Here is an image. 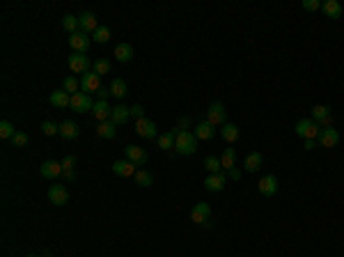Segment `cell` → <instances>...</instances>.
Returning <instances> with one entry per match:
<instances>
[{"label":"cell","instance_id":"14","mask_svg":"<svg viewBox=\"0 0 344 257\" xmlns=\"http://www.w3.org/2000/svg\"><path fill=\"white\" fill-rule=\"evenodd\" d=\"M257 188H259L261 195L271 197V195H275V193H278V179H275L273 174H266V177H261V179H259Z\"/></svg>","mask_w":344,"mask_h":257},{"label":"cell","instance_id":"32","mask_svg":"<svg viewBox=\"0 0 344 257\" xmlns=\"http://www.w3.org/2000/svg\"><path fill=\"white\" fill-rule=\"evenodd\" d=\"M133 177H136V184H138V186H143V188H147V186L154 184V174L147 172V170H138V172L133 174Z\"/></svg>","mask_w":344,"mask_h":257},{"label":"cell","instance_id":"36","mask_svg":"<svg viewBox=\"0 0 344 257\" xmlns=\"http://www.w3.org/2000/svg\"><path fill=\"white\" fill-rule=\"evenodd\" d=\"M92 39H94V42H99V44H106L108 39H110V30H108L106 25H99V28H96V32L92 35Z\"/></svg>","mask_w":344,"mask_h":257},{"label":"cell","instance_id":"12","mask_svg":"<svg viewBox=\"0 0 344 257\" xmlns=\"http://www.w3.org/2000/svg\"><path fill=\"white\" fill-rule=\"evenodd\" d=\"M81 87H83L85 94H89V92H99V90H101V76H99V74H94V72L83 74Z\"/></svg>","mask_w":344,"mask_h":257},{"label":"cell","instance_id":"47","mask_svg":"<svg viewBox=\"0 0 344 257\" xmlns=\"http://www.w3.org/2000/svg\"><path fill=\"white\" fill-rule=\"evenodd\" d=\"M190 124V120L188 117H181V120H179V126H184V131H186V126Z\"/></svg>","mask_w":344,"mask_h":257},{"label":"cell","instance_id":"18","mask_svg":"<svg viewBox=\"0 0 344 257\" xmlns=\"http://www.w3.org/2000/svg\"><path fill=\"white\" fill-rule=\"evenodd\" d=\"M113 172L117 174V177H131V174L138 172V166H133L129 159H126V161H115L113 163Z\"/></svg>","mask_w":344,"mask_h":257},{"label":"cell","instance_id":"21","mask_svg":"<svg viewBox=\"0 0 344 257\" xmlns=\"http://www.w3.org/2000/svg\"><path fill=\"white\" fill-rule=\"evenodd\" d=\"M51 106H55V108H69V106H72V96L67 94L65 90L51 92Z\"/></svg>","mask_w":344,"mask_h":257},{"label":"cell","instance_id":"45","mask_svg":"<svg viewBox=\"0 0 344 257\" xmlns=\"http://www.w3.org/2000/svg\"><path fill=\"white\" fill-rule=\"evenodd\" d=\"M96 94L101 96V101H106V99H108V94H110V90H106V87H101V90L96 92Z\"/></svg>","mask_w":344,"mask_h":257},{"label":"cell","instance_id":"39","mask_svg":"<svg viewBox=\"0 0 344 257\" xmlns=\"http://www.w3.org/2000/svg\"><path fill=\"white\" fill-rule=\"evenodd\" d=\"M28 133L25 131H16L14 133V138H12V143H14V147H25V145H28Z\"/></svg>","mask_w":344,"mask_h":257},{"label":"cell","instance_id":"4","mask_svg":"<svg viewBox=\"0 0 344 257\" xmlns=\"http://www.w3.org/2000/svg\"><path fill=\"white\" fill-rule=\"evenodd\" d=\"M89 44H92V37H87V32L78 30L74 32V35H69V48H72L74 53H87Z\"/></svg>","mask_w":344,"mask_h":257},{"label":"cell","instance_id":"6","mask_svg":"<svg viewBox=\"0 0 344 257\" xmlns=\"http://www.w3.org/2000/svg\"><path fill=\"white\" fill-rule=\"evenodd\" d=\"M69 108H72L74 113H87V110L94 108V101L85 92H76V94H72V106Z\"/></svg>","mask_w":344,"mask_h":257},{"label":"cell","instance_id":"15","mask_svg":"<svg viewBox=\"0 0 344 257\" xmlns=\"http://www.w3.org/2000/svg\"><path fill=\"white\" fill-rule=\"evenodd\" d=\"M317 143H319L321 147H335V145L340 143V133L335 131V129H331V126H328V129H321Z\"/></svg>","mask_w":344,"mask_h":257},{"label":"cell","instance_id":"22","mask_svg":"<svg viewBox=\"0 0 344 257\" xmlns=\"http://www.w3.org/2000/svg\"><path fill=\"white\" fill-rule=\"evenodd\" d=\"M261 163H264V156H261L259 152H250V154L246 156L244 168L248 170V172H257V170L261 168Z\"/></svg>","mask_w":344,"mask_h":257},{"label":"cell","instance_id":"17","mask_svg":"<svg viewBox=\"0 0 344 257\" xmlns=\"http://www.w3.org/2000/svg\"><path fill=\"white\" fill-rule=\"evenodd\" d=\"M136 133L138 136H143V138H156L159 136V129H156V124L152 120H138L136 124Z\"/></svg>","mask_w":344,"mask_h":257},{"label":"cell","instance_id":"2","mask_svg":"<svg viewBox=\"0 0 344 257\" xmlns=\"http://www.w3.org/2000/svg\"><path fill=\"white\" fill-rule=\"evenodd\" d=\"M294 131H296V136L303 138V140H317V138H319V133H321V126L317 124L312 117H310V120L305 117V120H298L296 122Z\"/></svg>","mask_w":344,"mask_h":257},{"label":"cell","instance_id":"43","mask_svg":"<svg viewBox=\"0 0 344 257\" xmlns=\"http://www.w3.org/2000/svg\"><path fill=\"white\" fill-rule=\"evenodd\" d=\"M74 163H76V156H67L65 161H62V170H65V172H72Z\"/></svg>","mask_w":344,"mask_h":257},{"label":"cell","instance_id":"3","mask_svg":"<svg viewBox=\"0 0 344 257\" xmlns=\"http://www.w3.org/2000/svg\"><path fill=\"white\" fill-rule=\"evenodd\" d=\"M227 110H225V106L220 101H214V103H209V108H207V122L209 124H214V126H223V124H227Z\"/></svg>","mask_w":344,"mask_h":257},{"label":"cell","instance_id":"19","mask_svg":"<svg viewBox=\"0 0 344 257\" xmlns=\"http://www.w3.org/2000/svg\"><path fill=\"white\" fill-rule=\"evenodd\" d=\"M197 136V140H211V138L216 136V126L214 124H209L207 120L200 122V124L195 126V131H193Z\"/></svg>","mask_w":344,"mask_h":257},{"label":"cell","instance_id":"37","mask_svg":"<svg viewBox=\"0 0 344 257\" xmlns=\"http://www.w3.org/2000/svg\"><path fill=\"white\" fill-rule=\"evenodd\" d=\"M110 72V62L103 60V58H99V60H94V74H99V76H103V74Z\"/></svg>","mask_w":344,"mask_h":257},{"label":"cell","instance_id":"25","mask_svg":"<svg viewBox=\"0 0 344 257\" xmlns=\"http://www.w3.org/2000/svg\"><path fill=\"white\" fill-rule=\"evenodd\" d=\"M177 133H179V129H170V131L161 133L159 136V147L161 150H172V147H174V140H177Z\"/></svg>","mask_w":344,"mask_h":257},{"label":"cell","instance_id":"24","mask_svg":"<svg viewBox=\"0 0 344 257\" xmlns=\"http://www.w3.org/2000/svg\"><path fill=\"white\" fill-rule=\"evenodd\" d=\"M131 117V108H126V106H115L113 108V113H110V122L113 124H126V120Z\"/></svg>","mask_w":344,"mask_h":257},{"label":"cell","instance_id":"44","mask_svg":"<svg viewBox=\"0 0 344 257\" xmlns=\"http://www.w3.org/2000/svg\"><path fill=\"white\" fill-rule=\"evenodd\" d=\"M227 179L239 181V179H241V170H237V168H232V170H227Z\"/></svg>","mask_w":344,"mask_h":257},{"label":"cell","instance_id":"20","mask_svg":"<svg viewBox=\"0 0 344 257\" xmlns=\"http://www.w3.org/2000/svg\"><path fill=\"white\" fill-rule=\"evenodd\" d=\"M110 113H113V108L108 106V101H101V99L94 103V108H92V115H94L99 122L110 120Z\"/></svg>","mask_w":344,"mask_h":257},{"label":"cell","instance_id":"8","mask_svg":"<svg viewBox=\"0 0 344 257\" xmlns=\"http://www.w3.org/2000/svg\"><path fill=\"white\" fill-rule=\"evenodd\" d=\"M124 156L133 163V166H145V163H147V152H145L143 147H138V145H126Z\"/></svg>","mask_w":344,"mask_h":257},{"label":"cell","instance_id":"41","mask_svg":"<svg viewBox=\"0 0 344 257\" xmlns=\"http://www.w3.org/2000/svg\"><path fill=\"white\" fill-rule=\"evenodd\" d=\"M303 9L305 12H317V9H321V2L319 0H303Z\"/></svg>","mask_w":344,"mask_h":257},{"label":"cell","instance_id":"48","mask_svg":"<svg viewBox=\"0 0 344 257\" xmlns=\"http://www.w3.org/2000/svg\"><path fill=\"white\" fill-rule=\"evenodd\" d=\"M28 257H48V255H28Z\"/></svg>","mask_w":344,"mask_h":257},{"label":"cell","instance_id":"46","mask_svg":"<svg viewBox=\"0 0 344 257\" xmlns=\"http://www.w3.org/2000/svg\"><path fill=\"white\" fill-rule=\"evenodd\" d=\"M317 140H305V150H315Z\"/></svg>","mask_w":344,"mask_h":257},{"label":"cell","instance_id":"7","mask_svg":"<svg viewBox=\"0 0 344 257\" xmlns=\"http://www.w3.org/2000/svg\"><path fill=\"white\" fill-rule=\"evenodd\" d=\"M225 184H227L225 170H220V172H216V174H209L207 179H204V188H207L209 193H220L225 188Z\"/></svg>","mask_w":344,"mask_h":257},{"label":"cell","instance_id":"30","mask_svg":"<svg viewBox=\"0 0 344 257\" xmlns=\"http://www.w3.org/2000/svg\"><path fill=\"white\" fill-rule=\"evenodd\" d=\"M220 136L225 138V143H237L239 140V126L237 124H223Z\"/></svg>","mask_w":344,"mask_h":257},{"label":"cell","instance_id":"29","mask_svg":"<svg viewBox=\"0 0 344 257\" xmlns=\"http://www.w3.org/2000/svg\"><path fill=\"white\" fill-rule=\"evenodd\" d=\"M96 133H99L101 138H108V140H110V138H115V136H117V124H113V122H110V120L101 122V124H99V129H96Z\"/></svg>","mask_w":344,"mask_h":257},{"label":"cell","instance_id":"33","mask_svg":"<svg viewBox=\"0 0 344 257\" xmlns=\"http://www.w3.org/2000/svg\"><path fill=\"white\" fill-rule=\"evenodd\" d=\"M204 168L209 170V174H216V172H220V170H223V166H220V159H218V156H214V154L204 159Z\"/></svg>","mask_w":344,"mask_h":257},{"label":"cell","instance_id":"42","mask_svg":"<svg viewBox=\"0 0 344 257\" xmlns=\"http://www.w3.org/2000/svg\"><path fill=\"white\" fill-rule=\"evenodd\" d=\"M131 117H136V120H143V117H145V108L140 106V103L131 106Z\"/></svg>","mask_w":344,"mask_h":257},{"label":"cell","instance_id":"16","mask_svg":"<svg viewBox=\"0 0 344 257\" xmlns=\"http://www.w3.org/2000/svg\"><path fill=\"white\" fill-rule=\"evenodd\" d=\"M78 23H81V30L87 32V35H94L96 28H99L96 16L92 12H83V14H81V16H78Z\"/></svg>","mask_w":344,"mask_h":257},{"label":"cell","instance_id":"35","mask_svg":"<svg viewBox=\"0 0 344 257\" xmlns=\"http://www.w3.org/2000/svg\"><path fill=\"white\" fill-rule=\"evenodd\" d=\"M14 124L12 122H7V120H2L0 122V138H2V140H12L14 138Z\"/></svg>","mask_w":344,"mask_h":257},{"label":"cell","instance_id":"28","mask_svg":"<svg viewBox=\"0 0 344 257\" xmlns=\"http://www.w3.org/2000/svg\"><path fill=\"white\" fill-rule=\"evenodd\" d=\"M60 136L65 138V140L78 138V124L76 122H62V124H60Z\"/></svg>","mask_w":344,"mask_h":257},{"label":"cell","instance_id":"31","mask_svg":"<svg viewBox=\"0 0 344 257\" xmlns=\"http://www.w3.org/2000/svg\"><path fill=\"white\" fill-rule=\"evenodd\" d=\"M110 94L113 96H117V99H124L126 96V83L122 81V78H113V83H110Z\"/></svg>","mask_w":344,"mask_h":257},{"label":"cell","instance_id":"13","mask_svg":"<svg viewBox=\"0 0 344 257\" xmlns=\"http://www.w3.org/2000/svg\"><path fill=\"white\" fill-rule=\"evenodd\" d=\"M39 172H42L44 179H58L65 170H62V163H58V161H44L42 168H39Z\"/></svg>","mask_w":344,"mask_h":257},{"label":"cell","instance_id":"11","mask_svg":"<svg viewBox=\"0 0 344 257\" xmlns=\"http://www.w3.org/2000/svg\"><path fill=\"white\" fill-rule=\"evenodd\" d=\"M69 69H72L74 74H87L89 69V58L83 53H74L69 55Z\"/></svg>","mask_w":344,"mask_h":257},{"label":"cell","instance_id":"26","mask_svg":"<svg viewBox=\"0 0 344 257\" xmlns=\"http://www.w3.org/2000/svg\"><path fill=\"white\" fill-rule=\"evenodd\" d=\"M115 58H117L119 62H131L133 60V46H131V44H117V46H115Z\"/></svg>","mask_w":344,"mask_h":257},{"label":"cell","instance_id":"5","mask_svg":"<svg viewBox=\"0 0 344 257\" xmlns=\"http://www.w3.org/2000/svg\"><path fill=\"white\" fill-rule=\"evenodd\" d=\"M190 221L197 223V225H209V221H211V207L207 202H197L190 209Z\"/></svg>","mask_w":344,"mask_h":257},{"label":"cell","instance_id":"34","mask_svg":"<svg viewBox=\"0 0 344 257\" xmlns=\"http://www.w3.org/2000/svg\"><path fill=\"white\" fill-rule=\"evenodd\" d=\"M62 25H65V30L69 32V35L78 32V28H81V23H78V16H72V14H67V16L62 18Z\"/></svg>","mask_w":344,"mask_h":257},{"label":"cell","instance_id":"10","mask_svg":"<svg viewBox=\"0 0 344 257\" xmlns=\"http://www.w3.org/2000/svg\"><path fill=\"white\" fill-rule=\"evenodd\" d=\"M312 120L321 126V129H328L331 126V108L324 106V103H317L312 108Z\"/></svg>","mask_w":344,"mask_h":257},{"label":"cell","instance_id":"1","mask_svg":"<svg viewBox=\"0 0 344 257\" xmlns=\"http://www.w3.org/2000/svg\"><path fill=\"white\" fill-rule=\"evenodd\" d=\"M174 150L181 156H190L197 152V136L193 131H179L174 140Z\"/></svg>","mask_w":344,"mask_h":257},{"label":"cell","instance_id":"23","mask_svg":"<svg viewBox=\"0 0 344 257\" xmlns=\"http://www.w3.org/2000/svg\"><path fill=\"white\" fill-rule=\"evenodd\" d=\"M321 12L326 14L328 18H340L342 16V5L338 0H326V2H321Z\"/></svg>","mask_w":344,"mask_h":257},{"label":"cell","instance_id":"9","mask_svg":"<svg viewBox=\"0 0 344 257\" xmlns=\"http://www.w3.org/2000/svg\"><path fill=\"white\" fill-rule=\"evenodd\" d=\"M48 200H51L55 207H62V204L69 202V191H67L62 184H53L48 188Z\"/></svg>","mask_w":344,"mask_h":257},{"label":"cell","instance_id":"27","mask_svg":"<svg viewBox=\"0 0 344 257\" xmlns=\"http://www.w3.org/2000/svg\"><path fill=\"white\" fill-rule=\"evenodd\" d=\"M234 163H237V152H234V147H225V152H223V156H220V166H223V170H232L234 168Z\"/></svg>","mask_w":344,"mask_h":257},{"label":"cell","instance_id":"40","mask_svg":"<svg viewBox=\"0 0 344 257\" xmlns=\"http://www.w3.org/2000/svg\"><path fill=\"white\" fill-rule=\"evenodd\" d=\"M42 131H44V136H55V133H60V126L53 124V122H44Z\"/></svg>","mask_w":344,"mask_h":257},{"label":"cell","instance_id":"38","mask_svg":"<svg viewBox=\"0 0 344 257\" xmlns=\"http://www.w3.org/2000/svg\"><path fill=\"white\" fill-rule=\"evenodd\" d=\"M62 90H65L67 94H69V92H74V94H76V92H78V81L74 76H67L65 83H62Z\"/></svg>","mask_w":344,"mask_h":257}]
</instances>
